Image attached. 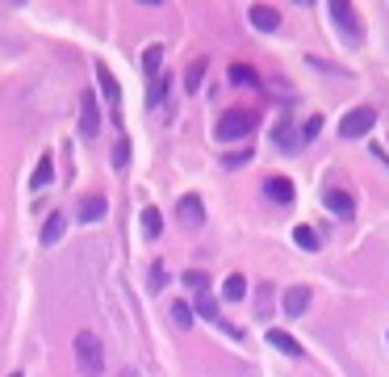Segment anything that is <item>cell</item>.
I'll return each mask as SVG.
<instances>
[{"instance_id":"cell-1","label":"cell","mask_w":389,"mask_h":377,"mask_svg":"<svg viewBox=\"0 0 389 377\" xmlns=\"http://www.w3.org/2000/svg\"><path fill=\"white\" fill-rule=\"evenodd\" d=\"M72 348H76V365H80V373H84V377H101V369H105V348H101L96 332H80Z\"/></svg>"},{"instance_id":"cell-2","label":"cell","mask_w":389,"mask_h":377,"mask_svg":"<svg viewBox=\"0 0 389 377\" xmlns=\"http://www.w3.org/2000/svg\"><path fill=\"white\" fill-rule=\"evenodd\" d=\"M255 126H260V118H255L251 110H235V114H222V118H218L213 134H218L222 143H235V139H247Z\"/></svg>"},{"instance_id":"cell-3","label":"cell","mask_w":389,"mask_h":377,"mask_svg":"<svg viewBox=\"0 0 389 377\" xmlns=\"http://www.w3.org/2000/svg\"><path fill=\"white\" fill-rule=\"evenodd\" d=\"M96 130H101V105H96V92L84 88V96H80V134L96 139Z\"/></svg>"},{"instance_id":"cell-4","label":"cell","mask_w":389,"mask_h":377,"mask_svg":"<svg viewBox=\"0 0 389 377\" xmlns=\"http://www.w3.org/2000/svg\"><path fill=\"white\" fill-rule=\"evenodd\" d=\"M372 122H377V114L360 105V110H352V114L339 122V134H344V139H364V134L372 130Z\"/></svg>"},{"instance_id":"cell-5","label":"cell","mask_w":389,"mask_h":377,"mask_svg":"<svg viewBox=\"0 0 389 377\" xmlns=\"http://www.w3.org/2000/svg\"><path fill=\"white\" fill-rule=\"evenodd\" d=\"M322 205L335 214V218H352V214H356V201H352V193H344V189H326V193H322Z\"/></svg>"},{"instance_id":"cell-6","label":"cell","mask_w":389,"mask_h":377,"mask_svg":"<svg viewBox=\"0 0 389 377\" xmlns=\"http://www.w3.org/2000/svg\"><path fill=\"white\" fill-rule=\"evenodd\" d=\"M330 17H335V26L356 42L360 38V26H356V9L352 5H344V0H330Z\"/></svg>"},{"instance_id":"cell-7","label":"cell","mask_w":389,"mask_h":377,"mask_svg":"<svg viewBox=\"0 0 389 377\" xmlns=\"http://www.w3.org/2000/svg\"><path fill=\"white\" fill-rule=\"evenodd\" d=\"M176 218L185 223V227H201L205 223V205H201V197H180V205H176Z\"/></svg>"},{"instance_id":"cell-8","label":"cell","mask_w":389,"mask_h":377,"mask_svg":"<svg viewBox=\"0 0 389 377\" xmlns=\"http://www.w3.org/2000/svg\"><path fill=\"white\" fill-rule=\"evenodd\" d=\"M281 306H285L289 318H302V314L310 310V285H293V289L281 298Z\"/></svg>"},{"instance_id":"cell-9","label":"cell","mask_w":389,"mask_h":377,"mask_svg":"<svg viewBox=\"0 0 389 377\" xmlns=\"http://www.w3.org/2000/svg\"><path fill=\"white\" fill-rule=\"evenodd\" d=\"M264 197L276 201V205H289V201H293V181H285V176H268V181H264Z\"/></svg>"},{"instance_id":"cell-10","label":"cell","mask_w":389,"mask_h":377,"mask_svg":"<svg viewBox=\"0 0 389 377\" xmlns=\"http://www.w3.org/2000/svg\"><path fill=\"white\" fill-rule=\"evenodd\" d=\"M105 210H109L105 193H88V197L80 201V223H101V218H105Z\"/></svg>"},{"instance_id":"cell-11","label":"cell","mask_w":389,"mask_h":377,"mask_svg":"<svg viewBox=\"0 0 389 377\" xmlns=\"http://www.w3.org/2000/svg\"><path fill=\"white\" fill-rule=\"evenodd\" d=\"M268 344H272L276 352H285V356H306V352H302V344H297L289 332H281V327H268Z\"/></svg>"},{"instance_id":"cell-12","label":"cell","mask_w":389,"mask_h":377,"mask_svg":"<svg viewBox=\"0 0 389 377\" xmlns=\"http://www.w3.org/2000/svg\"><path fill=\"white\" fill-rule=\"evenodd\" d=\"M63 235H67V218H63V214H46V223H42V243L54 247Z\"/></svg>"},{"instance_id":"cell-13","label":"cell","mask_w":389,"mask_h":377,"mask_svg":"<svg viewBox=\"0 0 389 377\" xmlns=\"http://www.w3.org/2000/svg\"><path fill=\"white\" fill-rule=\"evenodd\" d=\"M96 80H101V92H105V101L118 110V101H122V84L114 80V72H109L105 63H96Z\"/></svg>"},{"instance_id":"cell-14","label":"cell","mask_w":389,"mask_h":377,"mask_svg":"<svg viewBox=\"0 0 389 377\" xmlns=\"http://www.w3.org/2000/svg\"><path fill=\"white\" fill-rule=\"evenodd\" d=\"M251 26L264 30V34H272L276 26H281V13H276L272 5H251Z\"/></svg>"},{"instance_id":"cell-15","label":"cell","mask_w":389,"mask_h":377,"mask_svg":"<svg viewBox=\"0 0 389 377\" xmlns=\"http://www.w3.org/2000/svg\"><path fill=\"white\" fill-rule=\"evenodd\" d=\"M227 80H231V84H239V88H260V84H264V80L255 76V68H247V63H231Z\"/></svg>"},{"instance_id":"cell-16","label":"cell","mask_w":389,"mask_h":377,"mask_svg":"<svg viewBox=\"0 0 389 377\" xmlns=\"http://www.w3.org/2000/svg\"><path fill=\"white\" fill-rule=\"evenodd\" d=\"M159 68H163V46L151 42V46L143 50V72H147V80H159Z\"/></svg>"},{"instance_id":"cell-17","label":"cell","mask_w":389,"mask_h":377,"mask_svg":"<svg viewBox=\"0 0 389 377\" xmlns=\"http://www.w3.org/2000/svg\"><path fill=\"white\" fill-rule=\"evenodd\" d=\"M50 176H54V159H50V151L34 164V176H30V189H46L50 185Z\"/></svg>"},{"instance_id":"cell-18","label":"cell","mask_w":389,"mask_h":377,"mask_svg":"<svg viewBox=\"0 0 389 377\" xmlns=\"http://www.w3.org/2000/svg\"><path fill=\"white\" fill-rule=\"evenodd\" d=\"M243 294H247V281H243V273H231L227 281H222V298H227V302H243Z\"/></svg>"},{"instance_id":"cell-19","label":"cell","mask_w":389,"mask_h":377,"mask_svg":"<svg viewBox=\"0 0 389 377\" xmlns=\"http://www.w3.org/2000/svg\"><path fill=\"white\" fill-rule=\"evenodd\" d=\"M159 231H163V214H159L155 205H147V210H143V235H147V239H159Z\"/></svg>"},{"instance_id":"cell-20","label":"cell","mask_w":389,"mask_h":377,"mask_svg":"<svg viewBox=\"0 0 389 377\" xmlns=\"http://www.w3.org/2000/svg\"><path fill=\"white\" fill-rule=\"evenodd\" d=\"M172 323H176L180 332H189L193 327V306L189 302H172Z\"/></svg>"},{"instance_id":"cell-21","label":"cell","mask_w":389,"mask_h":377,"mask_svg":"<svg viewBox=\"0 0 389 377\" xmlns=\"http://www.w3.org/2000/svg\"><path fill=\"white\" fill-rule=\"evenodd\" d=\"M293 243H297L302 252H318V235H314V227H297V231H293Z\"/></svg>"},{"instance_id":"cell-22","label":"cell","mask_w":389,"mask_h":377,"mask_svg":"<svg viewBox=\"0 0 389 377\" xmlns=\"http://www.w3.org/2000/svg\"><path fill=\"white\" fill-rule=\"evenodd\" d=\"M185 285H189L193 294H209V277L201 273V268H189V273H185Z\"/></svg>"},{"instance_id":"cell-23","label":"cell","mask_w":389,"mask_h":377,"mask_svg":"<svg viewBox=\"0 0 389 377\" xmlns=\"http://www.w3.org/2000/svg\"><path fill=\"white\" fill-rule=\"evenodd\" d=\"M168 96V76H159V80H151V88H147V105L155 110V105Z\"/></svg>"},{"instance_id":"cell-24","label":"cell","mask_w":389,"mask_h":377,"mask_svg":"<svg viewBox=\"0 0 389 377\" xmlns=\"http://www.w3.org/2000/svg\"><path fill=\"white\" fill-rule=\"evenodd\" d=\"M205 68H209V59H197V63H189V92H197L201 88V80H205Z\"/></svg>"},{"instance_id":"cell-25","label":"cell","mask_w":389,"mask_h":377,"mask_svg":"<svg viewBox=\"0 0 389 377\" xmlns=\"http://www.w3.org/2000/svg\"><path fill=\"white\" fill-rule=\"evenodd\" d=\"M197 314L218 323V302H213V294H197Z\"/></svg>"},{"instance_id":"cell-26","label":"cell","mask_w":389,"mask_h":377,"mask_svg":"<svg viewBox=\"0 0 389 377\" xmlns=\"http://www.w3.org/2000/svg\"><path fill=\"white\" fill-rule=\"evenodd\" d=\"M276 143H281L285 151L293 147V130H289V122H276Z\"/></svg>"},{"instance_id":"cell-27","label":"cell","mask_w":389,"mask_h":377,"mask_svg":"<svg viewBox=\"0 0 389 377\" xmlns=\"http://www.w3.org/2000/svg\"><path fill=\"white\" fill-rule=\"evenodd\" d=\"M126 159H130V143L122 139V143L114 147V168H126Z\"/></svg>"},{"instance_id":"cell-28","label":"cell","mask_w":389,"mask_h":377,"mask_svg":"<svg viewBox=\"0 0 389 377\" xmlns=\"http://www.w3.org/2000/svg\"><path fill=\"white\" fill-rule=\"evenodd\" d=\"M255 306H260V318H268V314H272V289H268V285L260 289V302H255Z\"/></svg>"},{"instance_id":"cell-29","label":"cell","mask_w":389,"mask_h":377,"mask_svg":"<svg viewBox=\"0 0 389 377\" xmlns=\"http://www.w3.org/2000/svg\"><path fill=\"white\" fill-rule=\"evenodd\" d=\"M247 159H251V151H235V155L227 151V168H243V164H247Z\"/></svg>"},{"instance_id":"cell-30","label":"cell","mask_w":389,"mask_h":377,"mask_svg":"<svg viewBox=\"0 0 389 377\" xmlns=\"http://www.w3.org/2000/svg\"><path fill=\"white\" fill-rule=\"evenodd\" d=\"M151 281H155V289H163V285H168V268L155 264V268H151Z\"/></svg>"},{"instance_id":"cell-31","label":"cell","mask_w":389,"mask_h":377,"mask_svg":"<svg viewBox=\"0 0 389 377\" xmlns=\"http://www.w3.org/2000/svg\"><path fill=\"white\" fill-rule=\"evenodd\" d=\"M318 130H322V118H318V114H314V118H306V139H314Z\"/></svg>"},{"instance_id":"cell-32","label":"cell","mask_w":389,"mask_h":377,"mask_svg":"<svg viewBox=\"0 0 389 377\" xmlns=\"http://www.w3.org/2000/svg\"><path fill=\"white\" fill-rule=\"evenodd\" d=\"M9 377H21V373H9Z\"/></svg>"}]
</instances>
